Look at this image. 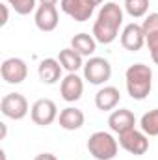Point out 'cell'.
I'll return each mask as SVG.
<instances>
[{
    "mask_svg": "<svg viewBox=\"0 0 158 160\" xmlns=\"http://www.w3.org/2000/svg\"><path fill=\"white\" fill-rule=\"evenodd\" d=\"M123 24V9L116 2H106L97 15V21L93 24V38L97 43L110 45L117 39L119 28Z\"/></svg>",
    "mask_w": 158,
    "mask_h": 160,
    "instance_id": "obj_1",
    "label": "cell"
},
{
    "mask_svg": "<svg viewBox=\"0 0 158 160\" xmlns=\"http://www.w3.org/2000/svg\"><path fill=\"white\" fill-rule=\"evenodd\" d=\"M126 91L134 101H143L153 89V71L145 63H134L125 73Z\"/></svg>",
    "mask_w": 158,
    "mask_h": 160,
    "instance_id": "obj_2",
    "label": "cell"
},
{
    "mask_svg": "<svg viewBox=\"0 0 158 160\" xmlns=\"http://www.w3.org/2000/svg\"><path fill=\"white\" fill-rule=\"evenodd\" d=\"M119 142L104 130L93 132L87 140V151L95 160H114L117 157Z\"/></svg>",
    "mask_w": 158,
    "mask_h": 160,
    "instance_id": "obj_3",
    "label": "cell"
},
{
    "mask_svg": "<svg viewBox=\"0 0 158 160\" xmlns=\"http://www.w3.org/2000/svg\"><path fill=\"white\" fill-rule=\"evenodd\" d=\"M82 69H84V78L93 86H102L112 78V65L106 58L93 56L84 63Z\"/></svg>",
    "mask_w": 158,
    "mask_h": 160,
    "instance_id": "obj_4",
    "label": "cell"
},
{
    "mask_svg": "<svg viewBox=\"0 0 158 160\" xmlns=\"http://www.w3.org/2000/svg\"><path fill=\"white\" fill-rule=\"evenodd\" d=\"M0 110H2V114L7 119L21 121L26 118L30 108H28V101H26L24 95H21V93H7L0 101Z\"/></svg>",
    "mask_w": 158,
    "mask_h": 160,
    "instance_id": "obj_5",
    "label": "cell"
},
{
    "mask_svg": "<svg viewBox=\"0 0 158 160\" xmlns=\"http://www.w3.org/2000/svg\"><path fill=\"white\" fill-rule=\"evenodd\" d=\"M117 142L126 153H130L134 157H141L149 151V138L143 130H136V128L126 130V132L119 134Z\"/></svg>",
    "mask_w": 158,
    "mask_h": 160,
    "instance_id": "obj_6",
    "label": "cell"
},
{
    "mask_svg": "<svg viewBox=\"0 0 158 160\" xmlns=\"http://www.w3.org/2000/svg\"><path fill=\"white\" fill-rule=\"evenodd\" d=\"M30 118L39 127H48L58 119V106L50 99H39L30 108Z\"/></svg>",
    "mask_w": 158,
    "mask_h": 160,
    "instance_id": "obj_7",
    "label": "cell"
},
{
    "mask_svg": "<svg viewBox=\"0 0 158 160\" xmlns=\"http://www.w3.org/2000/svg\"><path fill=\"white\" fill-rule=\"evenodd\" d=\"M0 75L6 84H22L28 77V65L21 58H7L0 65Z\"/></svg>",
    "mask_w": 158,
    "mask_h": 160,
    "instance_id": "obj_8",
    "label": "cell"
},
{
    "mask_svg": "<svg viewBox=\"0 0 158 160\" xmlns=\"http://www.w3.org/2000/svg\"><path fill=\"white\" fill-rule=\"evenodd\" d=\"M60 8L65 15H69L77 22L89 21L95 11V6L89 0H60Z\"/></svg>",
    "mask_w": 158,
    "mask_h": 160,
    "instance_id": "obj_9",
    "label": "cell"
},
{
    "mask_svg": "<svg viewBox=\"0 0 158 160\" xmlns=\"http://www.w3.org/2000/svg\"><path fill=\"white\" fill-rule=\"evenodd\" d=\"M121 45L128 52L141 50V47L145 45V34H143L141 24H136V22L126 24L123 28V32H121Z\"/></svg>",
    "mask_w": 158,
    "mask_h": 160,
    "instance_id": "obj_10",
    "label": "cell"
},
{
    "mask_svg": "<svg viewBox=\"0 0 158 160\" xmlns=\"http://www.w3.org/2000/svg\"><path fill=\"white\" fill-rule=\"evenodd\" d=\"M60 93H62L63 101L77 102L84 93V80L80 78L77 73H67V77L60 84Z\"/></svg>",
    "mask_w": 158,
    "mask_h": 160,
    "instance_id": "obj_11",
    "label": "cell"
},
{
    "mask_svg": "<svg viewBox=\"0 0 158 160\" xmlns=\"http://www.w3.org/2000/svg\"><path fill=\"white\" fill-rule=\"evenodd\" d=\"M36 26L41 32H54L58 28L60 17H58V9L56 6H43L39 4V8L36 9Z\"/></svg>",
    "mask_w": 158,
    "mask_h": 160,
    "instance_id": "obj_12",
    "label": "cell"
},
{
    "mask_svg": "<svg viewBox=\"0 0 158 160\" xmlns=\"http://www.w3.org/2000/svg\"><path fill=\"white\" fill-rule=\"evenodd\" d=\"M108 125H110V130H114L116 134H123V132L132 130L136 127V118L128 108H119L110 114Z\"/></svg>",
    "mask_w": 158,
    "mask_h": 160,
    "instance_id": "obj_13",
    "label": "cell"
},
{
    "mask_svg": "<svg viewBox=\"0 0 158 160\" xmlns=\"http://www.w3.org/2000/svg\"><path fill=\"white\" fill-rule=\"evenodd\" d=\"M121 101V93L116 86H104L97 91L95 95V106L101 110V112H110L114 110Z\"/></svg>",
    "mask_w": 158,
    "mask_h": 160,
    "instance_id": "obj_14",
    "label": "cell"
},
{
    "mask_svg": "<svg viewBox=\"0 0 158 160\" xmlns=\"http://www.w3.org/2000/svg\"><path fill=\"white\" fill-rule=\"evenodd\" d=\"M62 63L54 58H45L41 60V63L37 65V75H39V80L43 84H56L58 80H62Z\"/></svg>",
    "mask_w": 158,
    "mask_h": 160,
    "instance_id": "obj_15",
    "label": "cell"
},
{
    "mask_svg": "<svg viewBox=\"0 0 158 160\" xmlns=\"http://www.w3.org/2000/svg\"><path fill=\"white\" fill-rule=\"evenodd\" d=\"M58 121H60V127L63 130H78V128H82V125L86 121V116H84V112L78 110V108L67 106V108H63L60 112Z\"/></svg>",
    "mask_w": 158,
    "mask_h": 160,
    "instance_id": "obj_16",
    "label": "cell"
},
{
    "mask_svg": "<svg viewBox=\"0 0 158 160\" xmlns=\"http://www.w3.org/2000/svg\"><path fill=\"white\" fill-rule=\"evenodd\" d=\"M71 48L77 50L80 56H91L95 50H97V39L93 38V34H86V32H80L77 34L73 39H71Z\"/></svg>",
    "mask_w": 158,
    "mask_h": 160,
    "instance_id": "obj_17",
    "label": "cell"
},
{
    "mask_svg": "<svg viewBox=\"0 0 158 160\" xmlns=\"http://www.w3.org/2000/svg\"><path fill=\"white\" fill-rule=\"evenodd\" d=\"M58 62L62 63V67H63L67 73H77L80 67H84L82 56H80L77 50H73L71 47H69V48H62V50H60Z\"/></svg>",
    "mask_w": 158,
    "mask_h": 160,
    "instance_id": "obj_18",
    "label": "cell"
},
{
    "mask_svg": "<svg viewBox=\"0 0 158 160\" xmlns=\"http://www.w3.org/2000/svg\"><path fill=\"white\" fill-rule=\"evenodd\" d=\"M143 34H145V43L147 47H155L158 45V13H149L141 24Z\"/></svg>",
    "mask_w": 158,
    "mask_h": 160,
    "instance_id": "obj_19",
    "label": "cell"
},
{
    "mask_svg": "<svg viewBox=\"0 0 158 160\" xmlns=\"http://www.w3.org/2000/svg\"><path fill=\"white\" fill-rule=\"evenodd\" d=\"M140 128L147 136H158V108L149 110L147 114L141 116L140 119Z\"/></svg>",
    "mask_w": 158,
    "mask_h": 160,
    "instance_id": "obj_20",
    "label": "cell"
},
{
    "mask_svg": "<svg viewBox=\"0 0 158 160\" xmlns=\"http://www.w3.org/2000/svg\"><path fill=\"white\" fill-rule=\"evenodd\" d=\"M125 11L132 19H141L149 11V0H125Z\"/></svg>",
    "mask_w": 158,
    "mask_h": 160,
    "instance_id": "obj_21",
    "label": "cell"
},
{
    "mask_svg": "<svg viewBox=\"0 0 158 160\" xmlns=\"http://www.w3.org/2000/svg\"><path fill=\"white\" fill-rule=\"evenodd\" d=\"M6 2L19 15H28V13H32L36 9V0H6Z\"/></svg>",
    "mask_w": 158,
    "mask_h": 160,
    "instance_id": "obj_22",
    "label": "cell"
},
{
    "mask_svg": "<svg viewBox=\"0 0 158 160\" xmlns=\"http://www.w3.org/2000/svg\"><path fill=\"white\" fill-rule=\"evenodd\" d=\"M7 19H9L7 6H6V4H2V21H0V24H2V26H6V24H7Z\"/></svg>",
    "mask_w": 158,
    "mask_h": 160,
    "instance_id": "obj_23",
    "label": "cell"
},
{
    "mask_svg": "<svg viewBox=\"0 0 158 160\" xmlns=\"http://www.w3.org/2000/svg\"><path fill=\"white\" fill-rule=\"evenodd\" d=\"M34 160H58V158H56L52 153H41V155H37Z\"/></svg>",
    "mask_w": 158,
    "mask_h": 160,
    "instance_id": "obj_24",
    "label": "cell"
},
{
    "mask_svg": "<svg viewBox=\"0 0 158 160\" xmlns=\"http://www.w3.org/2000/svg\"><path fill=\"white\" fill-rule=\"evenodd\" d=\"M149 52H151V58H153V62L158 65V45L151 47V48H149Z\"/></svg>",
    "mask_w": 158,
    "mask_h": 160,
    "instance_id": "obj_25",
    "label": "cell"
},
{
    "mask_svg": "<svg viewBox=\"0 0 158 160\" xmlns=\"http://www.w3.org/2000/svg\"><path fill=\"white\" fill-rule=\"evenodd\" d=\"M60 0H39V4H43V6H56Z\"/></svg>",
    "mask_w": 158,
    "mask_h": 160,
    "instance_id": "obj_26",
    "label": "cell"
},
{
    "mask_svg": "<svg viewBox=\"0 0 158 160\" xmlns=\"http://www.w3.org/2000/svg\"><path fill=\"white\" fill-rule=\"evenodd\" d=\"M89 2H91V4H93V6H95V8H97V6H101V4H102V2H104V0H89Z\"/></svg>",
    "mask_w": 158,
    "mask_h": 160,
    "instance_id": "obj_27",
    "label": "cell"
}]
</instances>
